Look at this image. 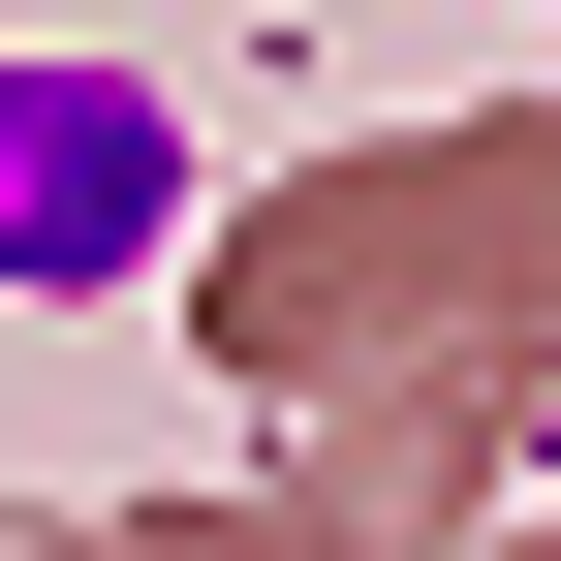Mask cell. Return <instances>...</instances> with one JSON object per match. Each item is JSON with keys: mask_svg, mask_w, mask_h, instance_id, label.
<instances>
[{"mask_svg": "<svg viewBox=\"0 0 561 561\" xmlns=\"http://www.w3.org/2000/svg\"><path fill=\"white\" fill-rule=\"evenodd\" d=\"M125 250H157V94L0 62V280H125Z\"/></svg>", "mask_w": 561, "mask_h": 561, "instance_id": "obj_1", "label": "cell"}]
</instances>
